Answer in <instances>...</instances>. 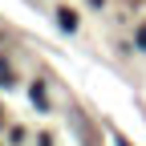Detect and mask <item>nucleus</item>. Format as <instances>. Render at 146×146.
Masks as SVG:
<instances>
[{"label":"nucleus","mask_w":146,"mask_h":146,"mask_svg":"<svg viewBox=\"0 0 146 146\" xmlns=\"http://www.w3.org/2000/svg\"><path fill=\"white\" fill-rule=\"evenodd\" d=\"M57 25H61L65 33H73V29H77V12H73V8H61V12H57Z\"/></svg>","instance_id":"f257e3e1"},{"label":"nucleus","mask_w":146,"mask_h":146,"mask_svg":"<svg viewBox=\"0 0 146 146\" xmlns=\"http://www.w3.org/2000/svg\"><path fill=\"white\" fill-rule=\"evenodd\" d=\"M138 45H146V29H142V33H138Z\"/></svg>","instance_id":"7ed1b4c3"},{"label":"nucleus","mask_w":146,"mask_h":146,"mask_svg":"<svg viewBox=\"0 0 146 146\" xmlns=\"http://www.w3.org/2000/svg\"><path fill=\"white\" fill-rule=\"evenodd\" d=\"M118 146H130V142H126V138H118Z\"/></svg>","instance_id":"20e7f679"},{"label":"nucleus","mask_w":146,"mask_h":146,"mask_svg":"<svg viewBox=\"0 0 146 146\" xmlns=\"http://www.w3.org/2000/svg\"><path fill=\"white\" fill-rule=\"evenodd\" d=\"M8 81H12V69H8V65H0V85H8Z\"/></svg>","instance_id":"f03ea898"}]
</instances>
